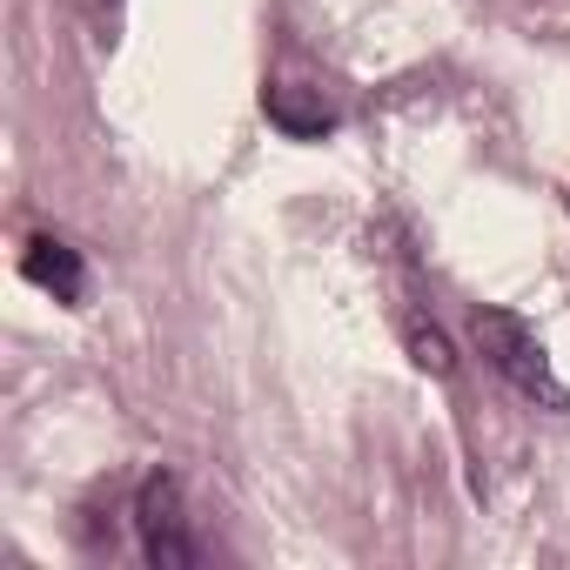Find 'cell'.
Masks as SVG:
<instances>
[{
	"label": "cell",
	"instance_id": "6da1fadb",
	"mask_svg": "<svg viewBox=\"0 0 570 570\" xmlns=\"http://www.w3.org/2000/svg\"><path fill=\"white\" fill-rule=\"evenodd\" d=\"M470 336H476V350L490 356V370L517 390V396H530V403H543V410H570V390H563V376L550 370V350H543V336L517 316V309H476L470 316Z\"/></svg>",
	"mask_w": 570,
	"mask_h": 570
},
{
	"label": "cell",
	"instance_id": "277c9868",
	"mask_svg": "<svg viewBox=\"0 0 570 570\" xmlns=\"http://www.w3.org/2000/svg\"><path fill=\"white\" fill-rule=\"evenodd\" d=\"M262 115L289 135V141H323L336 128V108L323 101V88H303V81H275L262 88Z\"/></svg>",
	"mask_w": 570,
	"mask_h": 570
},
{
	"label": "cell",
	"instance_id": "3957f363",
	"mask_svg": "<svg viewBox=\"0 0 570 570\" xmlns=\"http://www.w3.org/2000/svg\"><path fill=\"white\" fill-rule=\"evenodd\" d=\"M21 275L35 282V289H48L55 303H68V309L88 296V262H81V248L61 242V235H35V242L21 248Z\"/></svg>",
	"mask_w": 570,
	"mask_h": 570
},
{
	"label": "cell",
	"instance_id": "5b68a950",
	"mask_svg": "<svg viewBox=\"0 0 570 570\" xmlns=\"http://www.w3.org/2000/svg\"><path fill=\"white\" fill-rule=\"evenodd\" d=\"M403 343H410V363H416V370H430V376H456V350H450V336H443L436 323L403 316Z\"/></svg>",
	"mask_w": 570,
	"mask_h": 570
},
{
	"label": "cell",
	"instance_id": "7a4b0ae2",
	"mask_svg": "<svg viewBox=\"0 0 570 570\" xmlns=\"http://www.w3.org/2000/svg\"><path fill=\"white\" fill-rule=\"evenodd\" d=\"M135 530H141V557L155 570H188L202 557L195 530H188V510H181V483L168 470L141 476V490H135Z\"/></svg>",
	"mask_w": 570,
	"mask_h": 570
}]
</instances>
